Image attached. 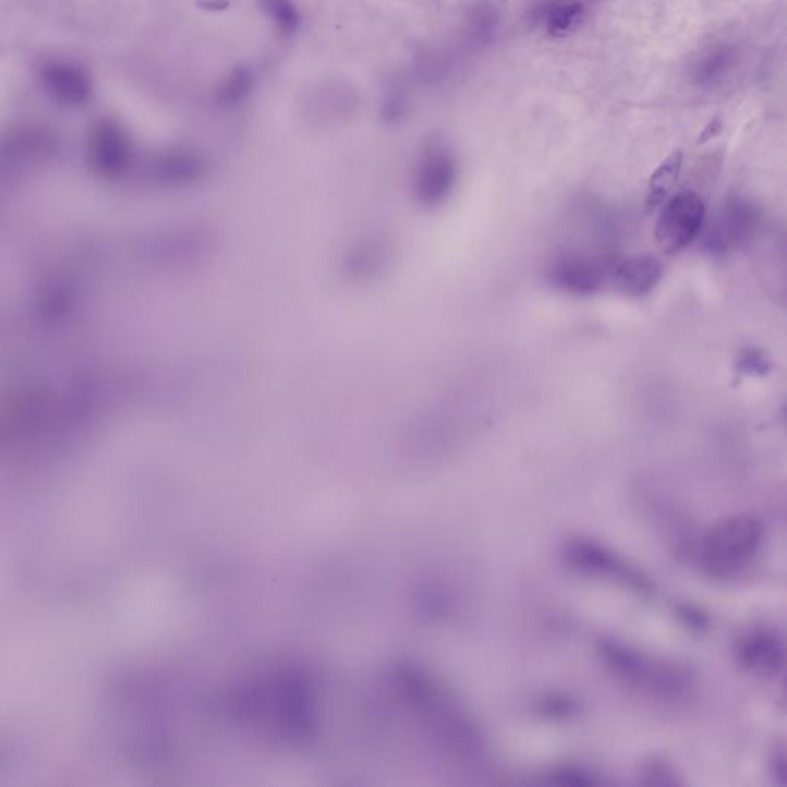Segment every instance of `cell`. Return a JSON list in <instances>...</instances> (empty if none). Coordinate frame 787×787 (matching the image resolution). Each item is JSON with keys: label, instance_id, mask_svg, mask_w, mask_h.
Returning <instances> with one entry per match:
<instances>
[{"label": "cell", "instance_id": "cell-10", "mask_svg": "<svg viewBox=\"0 0 787 787\" xmlns=\"http://www.w3.org/2000/svg\"><path fill=\"white\" fill-rule=\"evenodd\" d=\"M681 168H683V152L676 149L658 165L657 170L652 172L644 198V211L654 213L669 197L680 179Z\"/></svg>", "mask_w": 787, "mask_h": 787}, {"label": "cell", "instance_id": "cell-2", "mask_svg": "<svg viewBox=\"0 0 787 787\" xmlns=\"http://www.w3.org/2000/svg\"><path fill=\"white\" fill-rule=\"evenodd\" d=\"M602 655L614 674L637 688L669 695L683 691L688 676L680 668L647 657L620 643H603Z\"/></svg>", "mask_w": 787, "mask_h": 787}, {"label": "cell", "instance_id": "cell-15", "mask_svg": "<svg viewBox=\"0 0 787 787\" xmlns=\"http://www.w3.org/2000/svg\"><path fill=\"white\" fill-rule=\"evenodd\" d=\"M738 368L743 371L746 374H755V376H763L770 371V362L764 359L762 352L752 350H746L743 354L738 359Z\"/></svg>", "mask_w": 787, "mask_h": 787}, {"label": "cell", "instance_id": "cell-9", "mask_svg": "<svg viewBox=\"0 0 787 787\" xmlns=\"http://www.w3.org/2000/svg\"><path fill=\"white\" fill-rule=\"evenodd\" d=\"M665 268L657 257L643 254L614 265L610 282L626 298L642 299L662 282Z\"/></svg>", "mask_w": 787, "mask_h": 787}, {"label": "cell", "instance_id": "cell-14", "mask_svg": "<svg viewBox=\"0 0 787 787\" xmlns=\"http://www.w3.org/2000/svg\"><path fill=\"white\" fill-rule=\"evenodd\" d=\"M253 86V76L245 69L235 70L219 89V102L222 105H239L250 95Z\"/></svg>", "mask_w": 787, "mask_h": 787}, {"label": "cell", "instance_id": "cell-4", "mask_svg": "<svg viewBox=\"0 0 787 787\" xmlns=\"http://www.w3.org/2000/svg\"><path fill=\"white\" fill-rule=\"evenodd\" d=\"M614 265L602 256L591 254L561 253L550 261L548 279L557 290L573 295H592L610 282Z\"/></svg>", "mask_w": 787, "mask_h": 787}, {"label": "cell", "instance_id": "cell-18", "mask_svg": "<svg viewBox=\"0 0 787 787\" xmlns=\"http://www.w3.org/2000/svg\"><path fill=\"white\" fill-rule=\"evenodd\" d=\"M501 2H508V0H501Z\"/></svg>", "mask_w": 787, "mask_h": 787}, {"label": "cell", "instance_id": "cell-13", "mask_svg": "<svg viewBox=\"0 0 787 787\" xmlns=\"http://www.w3.org/2000/svg\"><path fill=\"white\" fill-rule=\"evenodd\" d=\"M584 16V9L582 3H571V5L558 7L550 13L548 19V33L549 36L566 37L571 35L573 29L580 25Z\"/></svg>", "mask_w": 787, "mask_h": 787}, {"label": "cell", "instance_id": "cell-1", "mask_svg": "<svg viewBox=\"0 0 787 787\" xmlns=\"http://www.w3.org/2000/svg\"><path fill=\"white\" fill-rule=\"evenodd\" d=\"M763 523L753 513L725 517L704 535L700 565L707 576L729 579L744 571L759 554Z\"/></svg>", "mask_w": 787, "mask_h": 787}, {"label": "cell", "instance_id": "cell-16", "mask_svg": "<svg viewBox=\"0 0 787 787\" xmlns=\"http://www.w3.org/2000/svg\"><path fill=\"white\" fill-rule=\"evenodd\" d=\"M722 120H719L718 118L711 120V122L707 123L706 129H704L702 133H700L699 144H707V142L712 141V138L718 137L719 134H722Z\"/></svg>", "mask_w": 787, "mask_h": 787}, {"label": "cell", "instance_id": "cell-6", "mask_svg": "<svg viewBox=\"0 0 787 787\" xmlns=\"http://www.w3.org/2000/svg\"><path fill=\"white\" fill-rule=\"evenodd\" d=\"M760 223L756 206L743 198H734L719 209L706 232V249L712 253H728L751 242Z\"/></svg>", "mask_w": 787, "mask_h": 787}, {"label": "cell", "instance_id": "cell-3", "mask_svg": "<svg viewBox=\"0 0 787 787\" xmlns=\"http://www.w3.org/2000/svg\"><path fill=\"white\" fill-rule=\"evenodd\" d=\"M706 219V205L693 191H683L669 198L659 213L655 225L658 249L668 256H676L699 238Z\"/></svg>", "mask_w": 787, "mask_h": 787}, {"label": "cell", "instance_id": "cell-11", "mask_svg": "<svg viewBox=\"0 0 787 787\" xmlns=\"http://www.w3.org/2000/svg\"><path fill=\"white\" fill-rule=\"evenodd\" d=\"M425 193L429 201H441L453 182V165L448 156L437 153L425 165Z\"/></svg>", "mask_w": 787, "mask_h": 787}, {"label": "cell", "instance_id": "cell-8", "mask_svg": "<svg viewBox=\"0 0 787 787\" xmlns=\"http://www.w3.org/2000/svg\"><path fill=\"white\" fill-rule=\"evenodd\" d=\"M738 659L759 677H777L785 665V646L775 633L752 631L738 642Z\"/></svg>", "mask_w": 787, "mask_h": 787}, {"label": "cell", "instance_id": "cell-5", "mask_svg": "<svg viewBox=\"0 0 787 787\" xmlns=\"http://www.w3.org/2000/svg\"><path fill=\"white\" fill-rule=\"evenodd\" d=\"M564 557L569 568L576 571L617 580L635 590H650V584L639 573L591 540H573L568 543L565 546Z\"/></svg>", "mask_w": 787, "mask_h": 787}, {"label": "cell", "instance_id": "cell-7", "mask_svg": "<svg viewBox=\"0 0 787 787\" xmlns=\"http://www.w3.org/2000/svg\"><path fill=\"white\" fill-rule=\"evenodd\" d=\"M40 84L55 102L78 107L88 102L93 86L84 70L66 62H52L40 71Z\"/></svg>", "mask_w": 787, "mask_h": 787}, {"label": "cell", "instance_id": "cell-12", "mask_svg": "<svg viewBox=\"0 0 787 787\" xmlns=\"http://www.w3.org/2000/svg\"><path fill=\"white\" fill-rule=\"evenodd\" d=\"M262 11L275 22L283 35H294L300 26V14L292 0H258Z\"/></svg>", "mask_w": 787, "mask_h": 787}, {"label": "cell", "instance_id": "cell-17", "mask_svg": "<svg viewBox=\"0 0 787 787\" xmlns=\"http://www.w3.org/2000/svg\"><path fill=\"white\" fill-rule=\"evenodd\" d=\"M198 5L208 11H223L230 7V2H227V0H204V2H198Z\"/></svg>", "mask_w": 787, "mask_h": 787}]
</instances>
